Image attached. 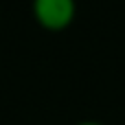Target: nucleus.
<instances>
[{
	"mask_svg": "<svg viewBox=\"0 0 125 125\" xmlns=\"http://www.w3.org/2000/svg\"><path fill=\"white\" fill-rule=\"evenodd\" d=\"M75 13H77V0H33L35 20L53 31L68 26Z\"/></svg>",
	"mask_w": 125,
	"mask_h": 125,
	"instance_id": "nucleus-1",
	"label": "nucleus"
},
{
	"mask_svg": "<svg viewBox=\"0 0 125 125\" xmlns=\"http://www.w3.org/2000/svg\"><path fill=\"white\" fill-rule=\"evenodd\" d=\"M75 125H105V123H101V121H94V119H81V121H77Z\"/></svg>",
	"mask_w": 125,
	"mask_h": 125,
	"instance_id": "nucleus-2",
	"label": "nucleus"
}]
</instances>
